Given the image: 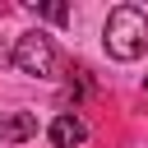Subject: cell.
<instances>
[{
	"instance_id": "cell-1",
	"label": "cell",
	"mask_w": 148,
	"mask_h": 148,
	"mask_svg": "<svg viewBox=\"0 0 148 148\" xmlns=\"http://www.w3.org/2000/svg\"><path fill=\"white\" fill-rule=\"evenodd\" d=\"M102 46L111 60H139L148 51V14L139 5H116L102 28Z\"/></svg>"
},
{
	"instance_id": "cell-2",
	"label": "cell",
	"mask_w": 148,
	"mask_h": 148,
	"mask_svg": "<svg viewBox=\"0 0 148 148\" xmlns=\"http://www.w3.org/2000/svg\"><path fill=\"white\" fill-rule=\"evenodd\" d=\"M14 65L23 74H32V79H51L56 74V46H51V37L46 32H23L14 42Z\"/></svg>"
},
{
	"instance_id": "cell-3",
	"label": "cell",
	"mask_w": 148,
	"mask_h": 148,
	"mask_svg": "<svg viewBox=\"0 0 148 148\" xmlns=\"http://www.w3.org/2000/svg\"><path fill=\"white\" fill-rule=\"evenodd\" d=\"M37 134V116L32 111H5L0 116V143H28Z\"/></svg>"
},
{
	"instance_id": "cell-4",
	"label": "cell",
	"mask_w": 148,
	"mask_h": 148,
	"mask_svg": "<svg viewBox=\"0 0 148 148\" xmlns=\"http://www.w3.org/2000/svg\"><path fill=\"white\" fill-rule=\"evenodd\" d=\"M83 139H88V125H83L79 116H69V111H65V116H56V120H51V143H56V148H79Z\"/></svg>"
},
{
	"instance_id": "cell-5",
	"label": "cell",
	"mask_w": 148,
	"mask_h": 148,
	"mask_svg": "<svg viewBox=\"0 0 148 148\" xmlns=\"http://www.w3.org/2000/svg\"><path fill=\"white\" fill-rule=\"evenodd\" d=\"M42 14H46L51 23H65V18H69V9H65V5H42Z\"/></svg>"
},
{
	"instance_id": "cell-6",
	"label": "cell",
	"mask_w": 148,
	"mask_h": 148,
	"mask_svg": "<svg viewBox=\"0 0 148 148\" xmlns=\"http://www.w3.org/2000/svg\"><path fill=\"white\" fill-rule=\"evenodd\" d=\"M143 88H148V83H143Z\"/></svg>"
}]
</instances>
